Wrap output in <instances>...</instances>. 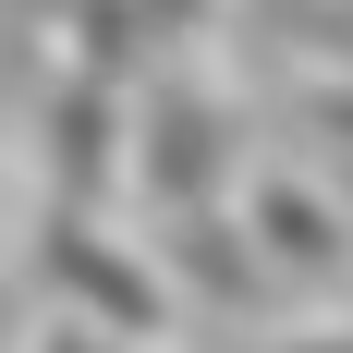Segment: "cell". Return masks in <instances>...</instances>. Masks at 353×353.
Here are the masks:
<instances>
[{
  "instance_id": "cell-1",
  "label": "cell",
  "mask_w": 353,
  "mask_h": 353,
  "mask_svg": "<svg viewBox=\"0 0 353 353\" xmlns=\"http://www.w3.org/2000/svg\"><path fill=\"white\" fill-rule=\"evenodd\" d=\"M268 244H281L292 268H305V256H317V268H329V219L305 208V195H268Z\"/></svg>"
},
{
  "instance_id": "cell-2",
  "label": "cell",
  "mask_w": 353,
  "mask_h": 353,
  "mask_svg": "<svg viewBox=\"0 0 353 353\" xmlns=\"http://www.w3.org/2000/svg\"><path fill=\"white\" fill-rule=\"evenodd\" d=\"M37 353H85V341H73V329H49V341H37Z\"/></svg>"
}]
</instances>
